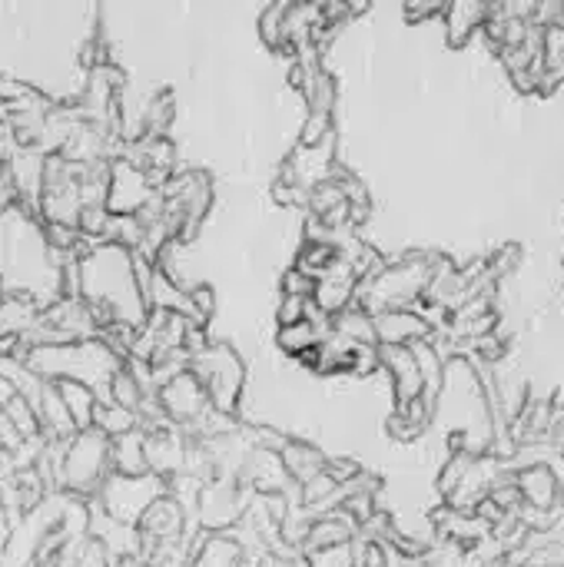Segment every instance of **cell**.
<instances>
[{
    "label": "cell",
    "instance_id": "cell-1",
    "mask_svg": "<svg viewBox=\"0 0 564 567\" xmlns=\"http://www.w3.org/2000/svg\"><path fill=\"white\" fill-rule=\"evenodd\" d=\"M189 372L203 382L209 402L223 415H236L243 405V389H246V369L243 359L236 355L233 346L226 342H209L189 365Z\"/></svg>",
    "mask_w": 564,
    "mask_h": 567
},
{
    "label": "cell",
    "instance_id": "cell-2",
    "mask_svg": "<svg viewBox=\"0 0 564 567\" xmlns=\"http://www.w3.org/2000/svg\"><path fill=\"white\" fill-rule=\"evenodd\" d=\"M170 495V485L156 475H140V478H126V475H110L100 488V495L93 498L110 518L123 522V525H140L143 515Z\"/></svg>",
    "mask_w": 564,
    "mask_h": 567
},
{
    "label": "cell",
    "instance_id": "cell-3",
    "mask_svg": "<svg viewBox=\"0 0 564 567\" xmlns=\"http://www.w3.org/2000/svg\"><path fill=\"white\" fill-rule=\"evenodd\" d=\"M156 399H160L166 419H170L173 425H180L183 432L193 429V425L213 409V402H209L203 382H199L193 372H183L180 379H173L170 385H163Z\"/></svg>",
    "mask_w": 564,
    "mask_h": 567
},
{
    "label": "cell",
    "instance_id": "cell-4",
    "mask_svg": "<svg viewBox=\"0 0 564 567\" xmlns=\"http://www.w3.org/2000/svg\"><path fill=\"white\" fill-rule=\"evenodd\" d=\"M382 352V372L392 382V395H396V409L412 405L425 395V382L419 372V362L412 355V349H396V346H379Z\"/></svg>",
    "mask_w": 564,
    "mask_h": 567
},
{
    "label": "cell",
    "instance_id": "cell-5",
    "mask_svg": "<svg viewBox=\"0 0 564 567\" xmlns=\"http://www.w3.org/2000/svg\"><path fill=\"white\" fill-rule=\"evenodd\" d=\"M376 332H379V346H396V349H409V346L435 336L432 322L416 309H399V312L376 316Z\"/></svg>",
    "mask_w": 564,
    "mask_h": 567
},
{
    "label": "cell",
    "instance_id": "cell-6",
    "mask_svg": "<svg viewBox=\"0 0 564 567\" xmlns=\"http://www.w3.org/2000/svg\"><path fill=\"white\" fill-rule=\"evenodd\" d=\"M515 482H519L522 502H525L529 508L555 512V508L562 505V485H558V475L552 472V465L522 468V472H515Z\"/></svg>",
    "mask_w": 564,
    "mask_h": 567
},
{
    "label": "cell",
    "instance_id": "cell-7",
    "mask_svg": "<svg viewBox=\"0 0 564 567\" xmlns=\"http://www.w3.org/2000/svg\"><path fill=\"white\" fill-rule=\"evenodd\" d=\"M246 548L233 532L206 535L203 545L193 551V567H243Z\"/></svg>",
    "mask_w": 564,
    "mask_h": 567
},
{
    "label": "cell",
    "instance_id": "cell-8",
    "mask_svg": "<svg viewBox=\"0 0 564 567\" xmlns=\"http://www.w3.org/2000/svg\"><path fill=\"white\" fill-rule=\"evenodd\" d=\"M110 462H113V475H126V478L150 475V465H146V435L136 429V432H130L123 439H113Z\"/></svg>",
    "mask_w": 564,
    "mask_h": 567
},
{
    "label": "cell",
    "instance_id": "cell-9",
    "mask_svg": "<svg viewBox=\"0 0 564 567\" xmlns=\"http://www.w3.org/2000/svg\"><path fill=\"white\" fill-rule=\"evenodd\" d=\"M489 3H452L445 7V27H449V40L455 47L469 43L475 33L485 30V20H489Z\"/></svg>",
    "mask_w": 564,
    "mask_h": 567
},
{
    "label": "cell",
    "instance_id": "cell-10",
    "mask_svg": "<svg viewBox=\"0 0 564 567\" xmlns=\"http://www.w3.org/2000/svg\"><path fill=\"white\" fill-rule=\"evenodd\" d=\"M336 336H342L346 342H352L356 349H369L379 346V332H376V316H369L366 309L352 306L342 316H336Z\"/></svg>",
    "mask_w": 564,
    "mask_h": 567
},
{
    "label": "cell",
    "instance_id": "cell-11",
    "mask_svg": "<svg viewBox=\"0 0 564 567\" xmlns=\"http://www.w3.org/2000/svg\"><path fill=\"white\" fill-rule=\"evenodd\" d=\"M326 342V336L309 322V319H302V322H296V326H286V329H279L276 332V346L286 352V355H306V352H312V349H319Z\"/></svg>",
    "mask_w": 564,
    "mask_h": 567
},
{
    "label": "cell",
    "instance_id": "cell-12",
    "mask_svg": "<svg viewBox=\"0 0 564 567\" xmlns=\"http://www.w3.org/2000/svg\"><path fill=\"white\" fill-rule=\"evenodd\" d=\"M286 13H289V3H273L259 17V33L273 50L286 47Z\"/></svg>",
    "mask_w": 564,
    "mask_h": 567
},
{
    "label": "cell",
    "instance_id": "cell-13",
    "mask_svg": "<svg viewBox=\"0 0 564 567\" xmlns=\"http://www.w3.org/2000/svg\"><path fill=\"white\" fill-rule=\"evenodd\" d=\"M306 567H359V548L356 542L339 545V548H326L306 558Z\"/></svg>",
    "mask_w": 564,
    "mask_h": 567
},
{
    "label": "cell",
    "instance_id": "cell-14",
    "mask_svg": "<svg viewBox=\"0 0 564 567\" xmlns=\"http://www.w3.org/2000/svg\"><path fill=\"white\" fill-rule=\"evenodd\" d=\"M309 306H312V299H302V296H279V306H276V322H279V329L302 322V319L309 316Z\"/></svg>",
    "mask_w": 564,
    "mask_h": 567
},
{
    "label": "cell",
    "instance_id": "cell-15",
    "mask_svg": "<svg viewBox=\"0 0 564 567\" xmlns=\"http://www.w3.org/2000/svg\"><path fill=\"white\" fill-rule=\"evenodd\" d=\"M316 279H309L306 272H299L296 266H289L283 272V296H302V299H312L316 296Z\"/></svg>",
    "mask_w": 564,
    "mask_h": 567
},
{
    "label": "cell",
    "instance_id": "cell-16",
    "mask_svg": "<svg viewBox=\"0 0 564 567\" xmlns=\"http://www.w3.org/2000/svg\"><path fill=\"white\" fill-rule=\"evenodd\" d=\"M512 86H515L519 93H539V73H535V70L512 73Z\"/></svg>",
    "mask_w": 564,
    "mask_h": 567
}]
</instances>
